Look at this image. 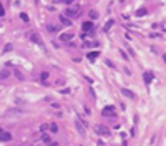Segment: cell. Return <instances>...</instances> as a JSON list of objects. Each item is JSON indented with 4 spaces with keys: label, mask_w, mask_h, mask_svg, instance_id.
Instances as JSON below:
<instances>
[{
    "label": "cell",
    "mask_w": 166,
    "mask_h": 146,
    "mask_svg": "<svg viewBox=\"0 0 166 146\" xmlns=\"http://www.w3.org/2000/svg\"><path fill=\"white\" fill-rule=\"evenodd\" d=\"M48 76H50V73H48V71H42V73H40V81L43 83L45 86L48 85Z\"/></svg>",
    "instance_id": "ba28073f"
},
{
    "label": "cell",
    "mask_w": 166,
    "mask_h": 146,
    "mask_svg": "<svg viewBox=\"0 0 166 146\" xmlns=\"http://www.w3.org/2000/svg\"><path fill=\"white\" fill-rule=\"evenodd\" d=\"M47 128H48V125H42V126H40V130H42V131H45Z\"/></svg>",
    "instance_id": "4316f807"
},
{
    "label": "cell",
    "mask_w": 166,
    "mask_h": 146,
    "mask_svg": "<svg viewBox=\"0 0 166 146\" xmlns=\"http://www.w3.org/2000/svg\"><path fill=\"white\" fill-rule=\"evenodd\" d=\"M90 18L96 20V18H98V12H96V10H91V12H90Z\"/></svg>",
    "instance_id": "d6986e66"
},
{
    "label": "cell",
    "mask_w": 166,
    "mask_h": 146,
    "mask_svg": "<svg viewBox=\"0 0 166 146\" xmlns=\"http://www.w3.org/2000/svg\"><path fill=\"white\" fill-rule=\"evenodd\" d=\"M30 38L35 42V43H38V47H42V48H45V43H43V40H42V37L38 35V33H32L30 35Z\"/></svg>",
    "instance_id": "3957f363"
},
{
    "label": "cell",
    "mask_w": 166,
    "mask_h": 146,
    "mask_svg": "<svg viewBox=\"0 0 166 146\" xmlns=\"http://www.w3.org/2000/svg\"><path fill=\"white\" fill-rule=\"evenodd\" d=\"M8 76H10V71H8V70H2V71H0V78H2V80L8 78Z\"/></svg>",
    "instance_id": "2e32d148"
},
{
    "label": "cell",
    "mask_w": 166,
    "mask_h": 146,
    "mask_svg": "<svg viewBox=\"0 0 166 146\" xmlns=\"http://www.w3.org/2000/svg\"><path fill=\"white\" fill-rule=\"evenodd\" d=\"M101 114H103V116H113V114H115V106H111V105L105 106L101 110Z\"/></svg>",
    "instance_id": "7a4b0ae2"
},
{
    "label": "cell",
    "mask_w": 166,
    "mask_h": 146,
    "mask_svg": "<svg viewBox=\"0 0 166 146\" xmlns=\"http://www.w3.org/2000/svg\"><path fill=\"white\" fill-rule=\"evenodd\" d=\"M12 48H13L12 43H7V45H5V48H4V53H7V51H12Z\"/></svg>",
    "instance_id": "44dd1931"
},
{
    "label": "cell",
    "mask_w": 166,
    "mask_h": 146,
    "mask_svg": "<svg viewBox=\"0 0 166 146\" xmlns=\"http://www.w3.org/2000/svg\"><path fill=\"white\" fill-rule=\"evenodd\" d=\"M12 139V134L8 133V131H0V141L2 143H7Z\"/></svg>",
    "instance_id": "52a82bcc"
},
{
    "label": "cell",
    "mask_w": 166,
    "mask_h": 146,
    "mask_svg": "<svg viewBox=\"0 0 166 146\" xmlns=\"http://www.w3.org/2000/svg\"><path fill=\"white\" fill-rule=\"evenodd\" d=\"M48 128H50L53 133H57V131H58V126H57V123H51V125H48Z\"/></svg>",
    "instance_id": "ffe728a7"
},
{
    "label": "cell",
    "mask_w": 166,
    "mask_h": 146,
    "mask_svg": "<svg viewBox=\"0 0 166 146\" xmlns=\"http://www.w3.org/2000/svg\"><path fill=\"white\" fill-rule=\"evenodd\" d=\"M15 76L18 80H23V75H22V73H20V71H15Z\"/></svg>",
    "instance_id": "603a6c76"
},
{
    "label": "cell",
    "mask_w": 166,
    "mask_h": 146,
    "mask_svg": "<svg viewBox=\"0 0 166 146\" xmlns=\"http://www.w3.org/2000/svg\"><path fill=\"white\" fill-rule=\"evenodd\" d=\"M121 95L126 96V98H130V100H136V95H134L131 90H128V88H121Z\"/></svg>",
    "instance_id": "5b68a950"
},
{
    "label": "cell",
    "mask_w": 166,
    "mask_h": 146,
    "mask_svg": "<svg viewBox=\"0 0 166 146\" xmlns=\"http://www.w3.org/2000/svg\"><path fill=\"white\" fill-rule=\"evenodd\" d=\"M60 22H62L63 25H67V27H70V25H71V20H68V17L63 15V13L60 15Z\"/></svg>",
    "instance_id": "5bb4252c"
},
{
    "label": "cell",
    "mask_w": 166,
    "mask_h": 146,
    "mask_svg": "<svg viewBox=\"0 0 166 146\" xmlns=\"http://www.w3.org/2000/svg\"><path fill=\"white\" fill-rule=\"evenodd\" d=\"M115 25V20H108L106 23H105V27H103V33H108L110 32V28Z\"/></svg>",
    "instance_id": "7c38bea8"
},
{
    "label": "cell",
    "mask_w": 166,
    "mask_h": 146,
    "mask_svg": "<svg viewBox=\"0 0 166 146\" xmlns=\"http://www.w3.org/2000/svg\"><path fill=\"white\" fill-rule=\"evenodd\" d=\"M163 60H164V62H166V55H163Z\"/></svg>",
    "instance_id": "f1b7e54d"
},
{
    "label": "cell",
    "mask_w": 166,
    "mask_h": 146,
    "mask_svg": "<svg viewBox=\"0 0 166 146\" xmlns=\"http://www.w3.org/2000/svg\"><path fill=\"white\" fill-rule=\"evenodd\" d=\"M95 131H96L98 134H105V136H108V134H110V130H108V128H105L103 125H96V126H95Z\"/></svg>",
    "instance_id": "277c9868"
},
{
    "label": "cell",
    "mask_w": 166,
    "mask_h": 146,
    "mask_svg": "<svg viewBox=\"0 0 166 146\" xmlns=\"http://www.w3.org/2000/svg\"><path fill=\"white\" fill-rule=\"evenodd\" d=\"M146 15V8H138L136 10V17H145Z\"/></svg>",
    "instance_id": "ac0fdd59"
},
{
    "label": "cell",
    "mask_w": 166,
    "mask_h": 146,
    "mask_svg": "<svg viewBox=\"0 0 166 146\" xmlns=\"http://www.w3.org/2000/svg\"><path fill=\"white\" fill-rule=\"evenodd\" d=\"M120 53H121V56H123V58H125V60H130V58H128V55H126V53H125V51H123V50H120Z\"/></svg>",
    "instance_id": "d4e9b609"
},
{
    "label": "cell",
    "mask_w": 166,
    "mask_h": 146,
    "mask_svg": "<svg viewBox=\"0 0 166 146\" xmlns=\"http://www.w3.org/2000/svg\"><path fill=\"white\" fill-rule=\"evenodd\" d=\"M71 38H73V33H62V35H60V40H62V42H70Z\"/></svg>",
    "instance_id": "9a60e30c"
},
{
    "label": "cell",
    "mask_w": 166,
    "mask_h": 146,
    "mask_svg": "<svg viewBox=\"0 0 166 146\" xmlns=\"http://www.w3.org/2000/svg\"><path fill=\"white\" fill-rule=\"evenodd\" d=\"M91 28H93V22H88V20H87V22H83V25H81V30H83L85 33H87V32H90Z\"/></svg>",
    "instance_id": "9c48e42d"
},
{
    "label": "cell",
    "mask_w": 166,
    "mask_h": 146,
    "mask_svg": "<svg viewBox=\"0 0 166 146\" xmlns=\"http://www.w3.org/2000/svg\"><path fill=\"white\" fill-rule=\"evenodd\" d=\"M62 2H63V4H67V5H70L71 2H73V0H62Z\"/></svg>",
    "instance_id": "83f0119b"
},
{
    "label": "cell",
    "mask_w": 166,
    "mask_h": 146,
    "mask_svg": "<svg viewBox=\"0 0 166 146\" xmlns=\"http://www.w3.org/2000/svg\"><path fill=\"white\" fill-rule=\"evenodd\" d=\"M105 63H106V65H108V67H111V68L115 67V65H113V62H111V60H105Z\"/></svg>",
    "instance_id": "cb8c5ba5"
},
{
    "label": "cell",
    "mask_w": 166,
    "mask_h": 146,
    "mask_svg": "<svg viewBox=\"0 0 166 146\" xmlns=\"http://www.w3.org/2000/svg\"><path fill=\"white\" fill-rule=\"evenodd\" d=\"M20 18L23 20V22H30V18H28V15H27V13H23V12L20 13Z\"/></svg>",
    "instance_id": "7402d4cb"
},
{
    "label": "cell",
    "mask_w": 166,
    "mask_h": 146,
    "mask_svg": "<svg viewBox=\"0 0 166 146\" xmlns=\"http://www.w3.org/2000/svg\"><path fill=\"white\" fill-rule=\"evenodd\" d=\"M0 131H4V130H2V128H0Z\"/></svg>",
    "instance_id": "f546056e"
},
{
    "label": "cell",
    "mask_w": 166,
    "mask_h": 146,
    "mask_svg": "<svg viewBox=\"0 0 166 146\" xmlns=\"http://www.w3.org/2000/svg\"><path fill=\"white\" fill-rule=\"evenodd\" d=\"M47 30L50 33H58L60 32V27H58V25H53V23H48L47 25Z\"/></svg>",
    "instance_id": "30bf717a"
},
{
    "label": "cell",
    "mask_w": 166,
    "mask_h": 146,
    "mask_svg": "<svg viewBox=\"0 0 166 146\" xmlns=\"http://www.w3.org/2000/svg\"><path fill=\"white\" fill-rule=\"evenodd\" d=\"M87 56H88V60H90V62H95V60L100 56V51H90Z\"/></svg>",
    "instance_id": "4fadbf2b"
},
{
    "label": "cell",
    "mask_w": 166,
    "mask_h": 146,
    "mask_svg": "<svg viewBox=\"0 0 166 146\" xmlns=\"http://www.w3.org/2000/svg\"><path fill=\"white\" fill-rule=\"evenodd\" d=\"M5 15V10H4V7H2V4H0V17H4Z\"/></svg>",
    "instance_id": "484cf974"
},
{
    "label": "cell",
    "mask_w": 166,
    "mask_h": 146,
    "mask_svg": "<svg viewBox=\"0 0 166 146\" xmlns=\"http://www.w3.org/2000/svg\"><path fill=\"white\" fill-rule=\"evenodd\" d=\"M42 141H43L45 144H50V143H51V138L48 136V134H42Z\"/></svg>",
    "instance_id": "e0dca14e"
},
{
    "label": "cell",
    "mask_w": 166,
    "mask_h": 146,
    "mask_svg": "<svg viewBox=\"0 0 166 146\" xmlns=\"http://www.w3.org/2000/svg\"><path fill=\"white\" fill-rule=\"evenodd\" d=\"M153 78H154L153 71H145V73H143V80H145V83H146V85H150V83L153 81Z\"/></svg>",
    "instance_id": "8992f818"
},
{
    "label": "cell",
    "mask_w": 166,
    "mask_h": 146,
    "mask_svg": "<svg viewBox=\"0 0 166 146\" xmlns=\"http://www.w3.org/2000/svg\"><path fill=\"white\" fill-rule=\"evenodd\" d=\"M80 13V5H73V7H68L65 10V15L67 17H76Z\"/></svg>",
    "instance_id": "6da1fadb"
},
{
    "label": "cell",
    "mask_w": 166,
    "mask_h": 146,
    "mask_svg": "<svg viewBox=\"0 0 166 146\" xmlns=\"http://www.w3.org/2000/svg\"><path fill=\"white\" fill-rule=\"evenodd\" d=\"M75 125H76V130H78V133L81 134V136H85V134H87V131H85V128H83V126H85V125H81V123H80L78 120H76V121H75Z\"/></svg>",
    "instance_id": "8fae6325"
}]
</instances>
